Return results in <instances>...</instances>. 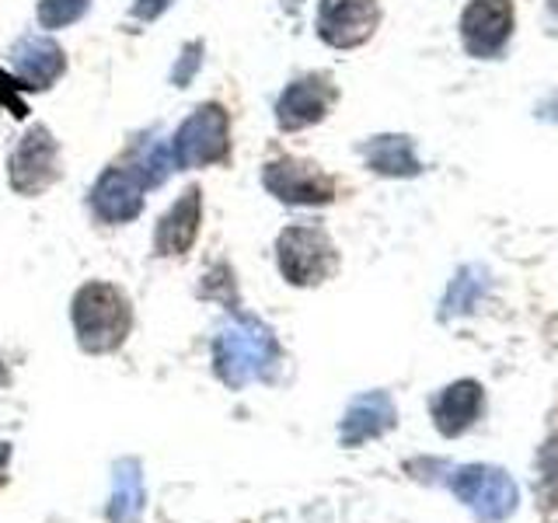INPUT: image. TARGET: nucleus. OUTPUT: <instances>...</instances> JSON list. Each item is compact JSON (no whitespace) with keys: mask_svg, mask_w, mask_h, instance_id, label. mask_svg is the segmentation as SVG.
<instances>
[{"mask_svg":"<svg viewBox=\"0 0 558 523\" xmlns=\"http://www.w3.org/2000/svg\"><path fill=\"white\" fill-rule=\"evenodd\" d=\"M77 342L87 353H112L126 342L133 328V304L130 296L112 283H84L70 307Z\"/></svg>","mask_w":558,"mask_h":523,"instance_id":"obj_1","label":"nucleus"},{"mask_svg":"<svg viewBox=\"0 0 558 523\" xmlns=\"http://www.w3.org/2000/svg\"><path fill=\"white\" fill-rule=\"evenodd\" d=\"M276 356L279 349L272 331L266 325H258L255 318H238L231 325H223L220 336L214 339V366L231 391H241L252 380L269 377Z\"/></svg>","mask_w":558,"mask_h":523,"instance_id":"obj_2","label":"nucleus"},{"mask_svg":"<svg viewBox=\"0 0 558 523\" xmlns=\"http://www.w3.org/2000/svg\"><path fill=\"white\" fill-rule=\"evenodd\" d=\"M276 262L279 272H283L287 283L293 287H314L325 283V279L336 272L339 255L331 238L322 231V227H287L276 241Z\"/></svg>","mask_w":558,"mask_h":523,"instance_id":"obj_3","label":"nucleus"},{"mask_svg":"<svg viewBox=\"0 0 558 523\" xmlns=\"http://www.w3.org/2000/svg\"><path fill=\"white\" fill-rule=\"evenodd\" d=\"M450 492L458 496L475 520L482 523H502L517 513V482L510 478V471L493 467V464H468L458 467L450 475Z\"/></svg>","mask_w":558,"mask_h":523,"instance_id":"obj_4","label":"nucleus"},{"mask_svg":"<svg viewBox=\"0 0 558 523\" xmlns=\"http://www.w3.org/2000/svg\"><path fill=\"white\" fill-rule=\"evenodd\" d=\"M227 147H231V119L220 109V105L206 101L192 112L179 133L171 136V161L179 168H206L217 165L227 157Z\"/></svg>","mask_w":558,"mask_h":523,"instance_id":"obj_5","label":"nucleus"},{"mask_svg":"<svg viewBox=\"0 0 558 523\" xmlns=\"http://www.w3.org/2000/svg\"><path fill=\"white\" fill-rule=\"evenodd\" d=\"M262 185H266L276 199L293 203V206H325L336 199V182H331L318 165L296 161V157L269 161L266 171H262Z\"/></svg>","mask_w":558,"mask_h":523,"instance_id":"obj_6","label":"nucleus"},{"mask_svg":"<svg viewBox=\"0 0 558 523\" xmlns=\"http://www.w3.org/2000/svg\"><path fill=\"white\" fill-rule=\"evenodd\" d=\"M513 35V4L510 0H471L461 14L464 49L478 60H496Z\"/></svg>","mask_w":558,"mask_h":523,"instance_id":"obj_7","label":"nucleus"},{"mask_svg":"<svg viewBox=\"0 0 558 523\" xmlns=\"http://www.w3.org/2000/svg\"><path fill=\"white\" fill-rule=\"evenodd\" d=\"M380 25L377 0H322L318 8V35L336 49L363 46Z\"/></svg>","mask_w":558,"mask_h":523,"instance_id":"obj_8","label":"nucleus"},{"mask_svg":"<svg viewBox=\"0 0 558 523\" xmlns=\"http://www.w3.org/2000/svg\"><path fill=\"white\" fill-rule=\"evenodd\" d=\"M57 174H60V157L49 130L46 126L28 130L11 154V185L22 196H39L43 188L57 182Z\"/></svg>","mask_w":558,"mask_h":523,"instance_id":"obj_9","label":"nucleus"},{"mask_svg":"<svg viewBox=\"0 0 558 523\" xmlns=\"http://www.w3.org/2000/svg\"><path fill=\"white\" fill-rule=\"evenodd\" d=\"M144 188H147V182L140 179L136 168H109L92 192L95 217L105 223L133 220L140 209H144Z\"/></svg>","mask_w":558,"mask_h":523,"instance_id":"obj_10","label":"nucleus"},{"mask_svg":"<svg viewBox=\"0 0 558 523\" xmlns=\"http://www.w3.org/2000/svg\"><path fill=\"white\" fill-rule=\"evenodd\" d=\"M331 101H336V87H331L325 77H301L293 81L283 95L276 101V122L283 130H304V126H314V122H322L331 109Z\"/></svg>","mask_w":558,"mask_h":523,"instance_id":"obj_11","label":"nucleus"},{"mask_svg":"<svg viewBox=\"0 0 558 523\" xmlns=\"http://www.w3.org/2000/svg\"><path fill=\"white\" fill-rule=\"evenodd\" d=\"M199 217H203V196L199 188H185L179 199L171 203L168 214L157 220L154 231V252L157 255H182L192 248V241L199 234Z\"/></svg>","mask_w":558,"mask_h":523,"instance_id":"obj_12","label":"nucleus"},{"mask_svg":"<svg viewBox=\"0 0 558 523\" xmlns=\"http://www.w3.org/2000/svg\"><path fill=\"white\" fill-rule=\"evenodd\" d=\"M482 401L485 391L478 380H453L450 388H444L433 398V426L440 429V436L468 433L482 415Z\"/></svg>","mask_w":558,"mask_h":523,"instance_id":"obj_13","label":"nucleus"},{"mask_svg":"<svg viewBox=\"0 0 558 523\" xmlns=\"http://www.w3.org/2000/svg\"><path fill=\"white\" fill-rule=\"evenodd\" d=\"M395 401L391 394H384V391H371V394H363L356 398L353 405H349L345 418H342V443L345 447H360L366 440H377V436H384L391 426H395Z\"/></svg>","mask_w":558,"mask_h":523,"instance_id":"obj_14","label":"nucleus"},{"mask_svg":"<svg viewBox=\"0 0 558 523\" xmlns=\"http://www.w3.org/2000/svg\"><path fill=\"white\" fill-rule=\"evenodd\" d=\"M63 74V49L46 35H28L14 49V81L22 87H49Z\"/></svg>","mask_w":558,"mask_h":523,"instance_id":"obj_15","label":"nucleus"},{"mask_svg":"<svg viewBox=\"0 0 558 523\" xmlns=\"http://www.w3.org/2000/svg\"><path fill=\"white\" fill-rule=\"evenodd\" d=\"M144 513V475L136 461H119L109 499V523H140Z\"/></svg>","mask_w":558,"mask_h":523,"instance_id":"obj_16","label":"nucleus"},{"mask_svg":"<svg viewBox=\"0 0 558 523\" xmlns=\"http://www.w3.org/2000/svg\"><path fill=\"white\" fill-rule=\"evenodd\" d=\"M363 157L377 174H395V179L418 174V161L412 154L409 136H374L371 144L363 147Z\"/></svg>","mask_w":558,"mask_h":523,"instance_id":"obj_17","label":"nucleus"},{"mask_svg":"<svg viewBox=\"0 0 558 523\" xmlns=\"http://www.w3.org/2000/svg\"><path fill=\"white\" fill-rule=\"evenodd\" d=\"M485 287H488V279H485L482 269H475V266L461 269L458 279L450 283L447 296H444V318H453V314H468L471 307L482 301Z\"/></svg>","mask_w":558,"mask_h":523,"instance_id":"obj_18","label":"nucleus"},{"mask_svg":"<svg viewBox=\"0 0 558 523\" xmlns=\"http://www.w3.org/2000/svg\"><path fill=\"white\" fill-rule=\"evenodd\" d=\"M87 11V0H39V25L63 28Z\"/></svg>","mask_w":558,"mask_h":523,"instance_id":"obj_19","label":"nucleus"},{"mask_svg":"<svg viewBox=\"0 0 558 523\" xmlns=\"http://www.w3.org/2000/svg\"><path fill=\"white\" fill-rule=\"evenodd\" d=\"M541 488H545V502L558 510V436L541 447Z\"/></svg>","mask_w":558,"mask_h":523,"instance_id":"obj_20","label":"nucleus"},{"mask_svg":"<svg viewBox=\"0 0 558 523\" xmlns=\"http://www.w3.org/2000/svg\"><path fill=\"white\" fill-rule=\"evenodd\" d=\"M14 87H17L14 77H4V74H0V98H8V105H11V112H14V115H25L28 109L22 105V98L14 95Z\"/></svg>","mask_w":558,"mask_h":523,"instance_id":"obj_21","label":"nucleus"},{"mask_svg":"<svg viewBox=\"0 0 558 523\" xmlns=\"http://www.w3.org/2000/svg\"><path fill=\"white\" fill-rule=\"evenodd\" d=\"M8 461H11V443H0V488L8 482Z\"/></svg>","mask_w":558,"mask_h":523,"instance_id":"obj_22","label":"nucleus"},{"mask_svg":"<svg viewBox=\"0 0 558 523\" xmlns=\"http://www.w3.org/2000/svg\"><path fill=\"white\" fill-rule=\"evenodd\" d=\"M8 384H11V374H8V366L0 363V388H8Z\"/></svg>","mask_w":558,"mask_h":523,"instance_id":"obj_23","label":"nucleus"},{"mask_svg":"<svg viewBox=\"0 0 558 523\" xmlns=\"http://www.w3.org/2000/svg\"><path fill=\"white\" fill-rule=\"evenodd\" d=\"M283 4H287V8H296V4H301V0H283Z\"/></svg>","mask_w":558,"mask_h":523,"instance_id":"obj_24","label":"nucleus"}]
</instances>
